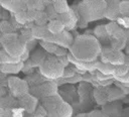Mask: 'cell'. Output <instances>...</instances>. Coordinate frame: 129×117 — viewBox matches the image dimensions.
Listing matches in <instances>:
<instances>
[{
  "instance_id": "3",
  "label": "cell",
  "mask_w": 129,
  "mask_h": 117,
  "mask_svg": "<svg viewBox=\"0 0 129 117\" xmlns=\"http://www.w3.org/2000/svg\"><path fill=\"white\" fill-rule=\"evenodd\" d=\"M117 22H118L119 24H122L123 26H125V28H129V18H128V17L117 18Z\"/></svg>"
},
{
  "instance_id": "1",
  "label": "cell",
  "mask_w": 129,
  "mask_h": 117,
  "mask_svg": "<svg viewBox=\"0 0 129 117\" xmlns=\"http://www.w3.org/2000/svg\"><path fill=\"white\" fill-rule=\"evenodd\" d=\"M63 28H64V24L59 20H51L47 25V30L53 34L61 32Z\"/></svg>"
},
{
  "instance_id": "2",
  "label": "cell",
  "mask_w": 129,
  "mask_h": 117,
  "mask_svg": "<svg viewBox=\"0 0 129 117\" xmlns=\"http://www.w3.org/2000/svg\"><path fill=\"white\" fill-rule=\"evenodd\" d=\"M23 109L22 108H15L12 110V114L11 117H23Z\"/></svg>"
}]
</instances>
